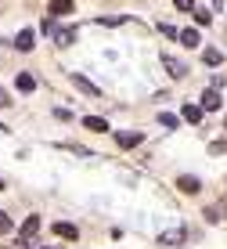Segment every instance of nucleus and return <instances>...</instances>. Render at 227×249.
I'll return each instance as SVG.
<instances>
[{"label": "nucleus", "instance_id": "f257e3e1", "mask_svg": "<svg viewBox=\"0 0 227 249\" xmlns=\"http://www.w3.org/2000/svg\"><path fill=\"white\" fill-rule=\"evenodd\" d=\"M40 213H29V217H25V224H22V231H18V246H29L33 238H36V231H40Z\"/></svg>", "mask_w": 227, "mask_h": 249}, {"label": "nucleus", "instance_id": "f03ea898", "mask_svg": "<svg viewBox=\"0 0 227 249\" xmlns=\"http://www.w3.org/2000/svg\"><path fill=\"white\" fill-rule=\"evenodd\" d=\"M162 65H166V72H170L173 80H184L188 76V65L180 62V58H173V54H162Z\"/></svg>", "mask_w": 227, "mask_h": 249}, {"label": "nucleus", "instance_id": "7ed1b4c3", "mask_svg": "<svg viewBox=\"0 0 227 249\" xmlns=\"http://www.w3.org/2000/svg\"><path fill=\"white\" fill-rule=\"evenodd\" d=\"M72 87L80 90V94H87V98H101V87H94L87 76H80V72H72Z\"/></svg>", "mask_w": 227, "mask_h": 249}, {"label": "nucleus", "instance_id": "20e7f679", "mask_svg": "<svg viewBox=\"0 0 227 249\" xmlns=\"http://www.w3.org/2000/svg\"><path fill=\"white\" fill-rule=\"evenodd\" d=\"M202 112H206L202 105H191V101H188V105L180 108V119H188L191 126H198V123H202Z\"/></svg>", "mask_w": 227, "mask_h": 249}, {"label": "nucleus", "instance_id": "39448f33", "mask_svg": "<svg viewBox=\"0 0 227 249\" xmlns=\"http://www.w3.org/2000/svg\"><path fill=\"white\" fill-rule=\"evenodd\" d=\"M72 0H51V4H47V15H54V18H62V15H69V11H72Z\"/></svg>", "mask_w": 227, "mask_h": 249}, {"label": "nucleus", "instance_id": "423d86ee", "mask_svg": "<svg viewBox=\"0 0 227 249\" xmlns=\"http://www.w3.org/2000/svg\"><path fill=\"white\" fill-rule=\"evenodd\" d=\"M159 242H162V246H180V242H184V228H170V231H162Z\"/></svg>", "mask_w": 227, "mask_h": 249}, {"label": "nucleus", "instance_id": "0eeeda50", "mask_svg": "<svg viewBox=\"0 0 227 249\" xmlns=\"http://www.w3.org/2000/svg\"><path fill=\"white\" fill-rule=\"evenodd\" d=\"M177 188H180V192H184V195H198V188H202V184H198V177H177Z\"/></svg>", "mask_w": 227, "mask_h": 249}, {"label": "nucleus", "instance_id": "6e6552de", "mask_svg": "<svg viewBox=\"0 0 227 249\" xmlns=\"http://www.w3.org/2000/svg\"><path fill=\"white\" fill-rule=\"evenodd\" d=\"M83 126H87L90 134H105V130H108V119H101V116H87V119H83Z\"/></svg>", "mask_w": 227, "mask_h": 249}, {"label": "nucleus", "instance_id": "1a4fd4ad", "mask_svg": "<svg viewBox=\"0 0 227 249\" xmlns=\"http://www.w3.org/2000/svg\"><path fill=\"white\" fill-rule=\"evenodd\" d=\"M202 108H206V112H213V108H220V90H216V87H209V90L202 94Z\"/></svg>", "mask_w": 227, "mask_h": 249}, {"label": "nucleus", "instance_id": "9d476101", "mask_svg": "<svg viewBox=\"0 0 227 249\" xmlns=\"http://www.w3.org/2000/svg\"><path fill=\"white\" fill-rule=\"evenodd\" d=\"M180 44H184V47H198V44H202V33H198V29H180Z\"/></svg>", "mask_w": 227, "mask_h": 249}, {"label": "nucleus", "instance_id": "9b49d317", "mask_svg": "<svg viewBox=\"0 0 227 249\" xmlns=\"http://www.w3.org/2000/svg\"><path fill=\"white\" fill-rule=\"evenodd\" d=\"M116 141H119V148H134V144H141V134H130V130H119V134H116Z\"/></svg>", "mask_w": 227, "mask_h": 249}, {"label": "nucleus", "instance_id": "f8f14e48", "mask_svg": "<svg viewBox=\"0 0 227 249\" xmlns=\"http://www.w3.org/2000/svg\"><path fill=\"white\" fill-rule=\"evenodd\" d=\"M15 44H18V51H33V44H36V33H33V29H22Z\"/></svg>", "mask_w": 227, "mask_h": 249}, {"label": "nucleus", "instance_id": "ddd939ff", "mask_svg": "<svg viewBox=\"0 0 227 249\" xmlns=\"http://www.w3.org/2000/svg\"><path fill=\"white\" fill-rule=\"evenodd\" d=\"M54 235H58V238H80V231H76V224H65V220H58V224H54Z\"/></svg>", "mask_w": 227, "mask_h": 249}, {"label": "nucleus", "instance_id": "4468645a", "mask_svg": "<svg viewBox=\"0 0 227 249\" xmlns=\"http://www.w3.org/2000/svg\"><path fill=\"white\" fill-rule=\"evenodd\" d=\"M202 62H206V65H220V62H224V54H220L216 47H206V51H202Z\"/></svg>", "mask_w": 227, "mask_h": 249}, {"label": "nucleus", "instance_id": "2eb2a0df", "mask_svg": "<svg viewBox=\"0 0 227 249\" xmlns=\"http://www.w3.org/2000/svg\"><path fill=\"white\" fill-rule=\"evenodd\" d=\"M72 40H76V29H58L54 44H58V47H69V44H72Z\"/></svg>", "mask_w": 227, "mask_h": 249}, {"label": "nucleus", "instance_id": "dca6fc26", "mask_svg": "<svg viewBox=\"0 0 227 249\" xmlns=\"http://www.w3.org/2000/svg\"><path fill=\"white\" fill-rule=\"evenodd\" d=\"M15 83H18V90H25V94H29V90H36V80H33L29 72H18V80H15Z\"/></svg>", "mask_w": 227, "mask_h": 249}, {"label": "nucleus", "instance_id": "f3484780", "mask_svg": "<svg viewBox=\"0 0 227 249\" xmlns=\"http://www.w3.org/2000/svg\"><path fill=\"white\" fill-rule=\"evenodd\" d=\"M43 33H47V36H58V18L54 15H47V18H43V25H40Z\"/></svg>", "mask_w": 227, "mask_h": 249}, {"label": "nucleus", "instance_id": "a211bd4d", "mask_svg": "<svg viewBox=\"0 0 227 249\" xmlns=\"http://www.w3.org/2000/svg\"><path fill=\"white\" fill-rule=\"evenodd\" d=\"M177 123H180V119H177V116H170V112H162V116H159V126H162V130H177Z\"/></svg>", "mask_w": 227, "mask_h": 249}, {"label": "nucleus", "instance_id": "6ab92c4d", "mask_svg": "<svg viewBox=\"0 0 227 249\" xmlns=\"http://www.w3.org/2000/svg\"><path fill=\"white\" fill-rule=\"evenodd\" d=\"M195 22H198V25H209V22H213V11H206V7H195Z\"/></svg>", "mask_w": 227, "mask_h": 249}, {"label": "nucleus", "instance_id": "aec40b11", "mask_svg": "<svg viewBox=\"0 0 227 249\" xmlns=\"http://www.w3.org/2000/svg\"><path fill=\"white\" fill-rule=\"evenodd\" d=\"M224 152H227V141H213L209 144V156H224Z\"/></svg>", "mask_w": 227, "mask_h": 249}, {"label": "nucleus", "instance_id": "412c9836", "mask_svg": "<svg viewBox=\"0 0 227 249\" xmlns=\"http://www.w3.org/2000/svg\"><path fill=\"white\" fill-rule=\"evenodd\" d=\"M177 4V11H195V0H173Z\"/></svg>", "mask_w": 227, "mask_h": 249}, {"label": "nucleus", "instance_id": "4be33fe9", "mask_svg": "<svg viewBox=\"0 0 227 249\" xmlns=\"http://www.w3.org/2000/svg\"><path fill=\"white\" fill-rule=\"evenodd\" d=\"M7 231H11V217H7V213H0V235H7Z\"/></svg>", "mask_w": 227, "mask_h": 249}, {"label": "nucleus", "instance_id": "5701e85b", "mask_svg": "<svg viewBox=\"0 0 227 249\" xmlns=\"http://www.w3.org/2000/svg\"><path fill=\"white\" fill-rule=\"evenodd\" d=\"M162 36H170V40L177 36V40H180V29H173V25H162Z\"/></svg>", "mask_w": 227, "mask_h": 249}, {"label": "nucleus", "instance_id": "b1692460", "mask_svg": "<svg viewBox=\"0 0 227 249\" xmlns=\"http://www.w3.org/2000/svg\"><path fill=\"white\" fill-rule=\"evenodd\" d=\"M7 105H11V98H7V90L0 87V108H7Z\"/></svg>", "mask_w": 227, "mask_h": 249}, {"label": "nucleus", "instance_id": "393cba45", "mask_svg": "<svg viewBox=\"0 0 227 249\" xmlns=\"http://www.w3.org/2000/svg\"><path fill=\"white\" fill-rule=\"evenodd\" d=\"M43 249H54V246H43Z\"/></svg>", "mask_w": 227, "mask_h": 249}, {"label": "nucleus", "instance_id": "a878e982", "mask_svg": "<svg viewBox=\"0 0 227 249\" xmlns=\"http://www.w3.org/2000/svg\"><path fill=\"white\" fill-rule=\"evenodd\" d=\"M0 188H4V181H0Z\"/></svg>", "mask_w": 227, "mask_h": 249}, {"label": "nucleus", "instance_id": "bb28decb", "mask_svg": "<svg viewBox=\"0 0 227 249\" xmlns=\"http://www.w3.org/2000/svg\"><path fill=\"white\" fill-rule=\"evenodd\" d=\"M224 123H227V119H224Z\"/></svg>", "mask_w": 227, "mask_h": 249}, {"label": "nucleus", "instance_id": "cd10ccee", "mask_svg": "<svg viewBox=\"0 0 227 249\" xmlns=\"http://www.w3.org/2000/svg\"><path fill=\"white\" fill-rule=\"evenodd\" d=\"M22 249H25V246H22Z\"/></svg>", "mask_w": 227, "mask_h": 249}]
</instances>
